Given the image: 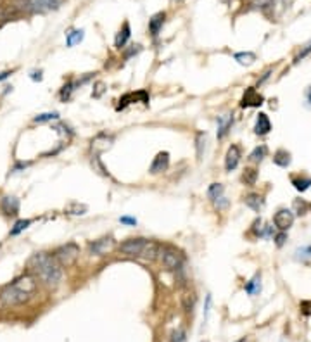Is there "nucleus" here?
I'll return each instance as SVG.
<instances>
[{
  "label": "nucleus",
  "instance_id": "obj_1",
  "mask_svg": "<svg viewBox=\"0 0 311 342\" xmlns=\"http://www.w3.org/2000/svg\"><path fill=\"white\" fill-rule=\"evenodd\" d=\"M30 273L40 282H44L47 287H57L62 280V266L57 263L54 254L49 252H37L28 261Z\"/></svg>",
  "mask_w": 311,
  "mask_h": 342
},
{
  "label": "nucleus",
  "instance_id": "obj_2",
  "mask_svg": "<svg viewBox=\"0 0 311 342\" xmlns=\"http://www.w3.org/2000/svg\"><path fill=\"white\" fill-rule=\"evenodd\" d=\"M37 278L31 273L23 275V277L16 278L13 283L6 285L0 290V302L4 306H18L28 302L33 294L37 292Z\"/></svg>",
  "mask_w": 311,
  "mask_h": 342
},
{
  "label": "nucleus",
  "instance_id": "obj_3",
  "mask_svg": "<svg viewBox=\"0 0 311 342\" xmlns=\"http://www.w3.org/2000/svg\"><path fill=\"white\" fill-rule=\"evenodd\" d=\"M159 258H161V263L166 270H171V271H182L184 270L185 256H184V252L178 251V249L166 246L165 249H161Z\"/></svg>",
  "mask_w": 311,
  "mask_h": 342
},
{
  "label": "nucleus",
  "instance_id": "obj_4",
  "mask_svg": "<svg viewBox=\"0 0 311 342\" xmlns=\"http://www.w3.org/2000/svg\"><path fill=\"white\" fill-rule=\"evenodd\" d=\"M54 258L57 259V263L61 266H73L76 263V259L80 258V246L76 242H68V244H62L54 251Z\"/></svg>",
  "mask_w": 311,
  "mask_h": 342
},
{
  "label": "nucleus",
  "instance_id": "obj_5",
  "mask_svg": "<svg viewBox=\"0 0 311 342\" xmlns=\"http://www.w3.org/2000/svg\"><path fill=\"white\" fill-rule=\"evenodd\" d=\"M64 4V0H23L19 6L26 13H49L57 11Z\"/></svg>",
  "mask_w": 311,
  "mask_h": 342
},
{
  "label": "nucleus",
  "instance_id": "obj_6",
  "mask_svg": "<svg viewBox=\"0 0 311 342\" xmlns=\"http://www.w3.org/2000/svg\"><path fill=\"white\" fill-rule=\"evenodd\" d=\"M112 143H114V135L102 131V133L95 135V137L92 138L90 147H92V150H93V152H95V155H97V154H102V152H106V150L111 149Z\"/></svg>",
  "mask_w": 311,
  "mask_h": 342
},
{
  "label": "nucleus",
  "instance_id": "obj_7",
  "mask_svg": "<svg viewBox=\"0 0 311 342\" xmlns=\"http://www.w3.org/2000/svg\"><path fill=\"white\" fill-rule=\"evenodd\" d=\"M273 225L278 228L280 232H287L294 225V213L287 208L278 209L273 216Z\"/></svg>",
  "mask_w": 311,
  "mask_h": 342
},
{
  "label": "nucleus",
  "instance_id": "obj_8",
  "mask_svg": "<svg viewBox=\"0 0 311 342\" xmlns=\"http://www.w3.org/2000/svg\"><path fill=\"white\" fill-rule=\"evenodd\" d=\"M145 240L147 239H142V237H138V239H128L119 244V251L126 256H135V258H138L143 246H145Z\"/></svg>",
  "mask_w": 311,
  "mask_h": 342
},
{
  "label": "nucleus",
  "instance_id": "obj_9",
  "mask_svg": "<svg viewBox=\"0 0 311 342\" xmlns=\"http://www.w3.org/2000/svg\"><path fill=\"white\" fill-rule=\"evenodd\" d=\"M143 102L145 106H149V92L147 90H138V92H131V93H126V95H123L121 99H119V106L116 107L118 111H123L126 106H130V104L137 102Z\"/></svg>",
  "mask_w": 311,
  "mask_h": 342
},
{
  "label": "nucleus",
  "instance_id": "obj_10",
  "mask_svg": "<svg viewBox=\"0 0 311 342\" xmlns=\"http://www.w3.org/2000/svg\"><path fill=\"white\" fill-rule=\"evenodd\" d=\"M112 247H114V240H112L111 237H104V239L93 240V242L88 244V251H90L92 254H95V256L107 254Z\"/></svg>",
  "mask_w": 311,
  "mask_h": 342
},
{
  "label": "nucleus",
  "instance_id": "obj_11",
  "mask_svg": "<svg viewBox=\"0 0 311 342\" xmlns=\"http://www.w3.org/2000/svg\"><path fill=\"white\" fill-rule=\"evenodd\" d=\"M159 252H161V244L156 242V240H145V246H143L142 252H140L138 258L140 259H145V261H154L156 258L159 256Z\"/></svg>",
  "mask_w": 311,
  "mask_h": 342
},
{
  "label": "nucleus",
  "instance_id": "obj_12",
  "mask_svg": "<svg viewBox=\"0 0 311 342\" xmlns=\"http://www.w3.org/2000/svg\"><path fill=\"white\" fill-rule=\"evenodd\" d=\"M263 100L264 99H263L261 93H258L254 87H251V88H247L246 93H244L240 106H242V107H259L263 104Z\"/></svg>",
  "mask_w": 311,
  "mask_h": 342
},
{
  "label": "nucleus",
  "instance_id": "obj_13",
  "mask_svg": "<svg viewBox=\"0 0 311 342\" xmlns=\"http://www.w3.org/2000/svg\"><path fill=\"white\" fill-rule=\"evenodd\" d=\"M170 168V154L166 152H159L158 155L154 157V161L150 162V168L149 171L152 175H158V173H163V171H166Z\"/></svg>",
  "mask_w": 311,
  "mask_h": 342
},
{
  "label": "nucleus",
  "instance_id": "obj_14",
  "mask_svg": "<svg viewBox=\"0 0 311 342\" xmlns=\"http://www.w3.org/2000/svg\"><path fill=\"white\" fill-rule=\"evenodd\" d=\"M240 149H239V145H230L228 147V150H227V155H225V169L227 171H233L239 166V162H240Z\"/></svg>",
  "mask_w": 311,
  "mask_h": 342
},
{
  "label": "nucleus",
  "instance_id": "obj_15",
  "mask_svg": "<svg viewBox=\"0 0 311 342\" xmlns=\"http://www.w3.org/2000/svg\"><path fill=\"white\" fill-rule=\"evenodd\" d=\"M0 208H2V213L6 216H18L19 215V199L14 196L4 197Z\"/></svg>",
  "mask_w": 311,
  "mask_h": 342
},
{
  "label": "nucleus",
  "instance_id": "obj_16",
  "mask_svg": "<svg viewBox=\"0 0 311 342\" xmlns=\"http://www.w3.org/2000/svg\"><path fill=\"white\" fill-rule=\"evenodd\" d=\"M130 37H131V28H130V23L128 21H124L123 23V26H121V30L116 33V38H114V47L118 50H123L124 49V45L128 44V40H130Z\"/></svg>",
  "mask_w": 311,
  "mask_h": 342
},
{
  "label": "nucleus",
  "instance_id": "obj_17",
  "mask_svg": "<svg viewBox=\"0 0 311 342\" xmlns=\"http://www.w3.org/2000/svg\"><path fill=\"white\" fill-rule=\"evenodd\" d=\"M233 124V114H223V116H218V138H225L227 133L230 131Z\"/></svg>",
  "mask_w": 311,
  "mask_h": 342
},
{
  "label": "nucleus",
  "instance_id": "obj_18",
  "mask_svg": "<svg viewBox=\"0 0 311 342\" xmlns=\"http://www.w3.org/2000/svg\"><path fill=\"white\" fill-rule=\"evenodd\" d=\"M166 21V13H156L152 18L149 19V33L156 38L159 35V31L163 30V25Z\"/></svg>",
  "mask_w": 311,
  "mask_h": 342
},
{
  "label": "nucleus",
  "instance_id": "obj_19",
  "mask_svg": "<svg viewBox=\"0 0 311 342\" xmlns=\"http://www.w3.org/2000/svg\"><path fill=\"white\" fill-rule=\"evenodd\" d=\"M270 130H271L270 118H268L264 112H259L258 119H256V124H254L256 135H268V133H270Z\"/></svg>",
  "mask_w": 311,
  "mask_h": 342
},
{
  "label": "nucleus",
  "instance_id": "obj_20",
  "mask_svg": "<svg viewBox=\"0 0 311 342\" xmlns=\"http://www.w3.org/2000/svg\"><path fill=\"white\" fill-rule=\"evenodd\" d=\"M244 290H246L249 295H258L259 292H261V275L256 273L254 277H252L246 285H244Z\"/></svg>",
  "mask_w": 311,
  "mask_h": 342
},
{
  "label": "nucleus",
  "instance_id": "obj_21",
  "mask_svg": "<svg viewBox=\"0 0 311 342\" xmlns=\"http://www.w3.org/2000/svg\"><path fill=\"white\" fill-rule=\"evenodd\" d=\"M244 202H246L247 208H251L252 211H256V213L261 211L263 206H264V201H263V197L259 196V194H249L246 199H244Z\"/></svg>",
  "mask_w": 311,
  "mask_h": 342
},
{
  "label": "nucleus",
  "instance_id": "obj_22",
  "mask_svg": "<svg viewBox=\"0 0 311 342\" xmlns=\"http://www.w3.org/2000/svg\"><path fill=\"white\" fill-rule=\"evenodd\" d=\"M206 143H208V133H206V131H197V133H196V154H197V161H201L202 155H204Z\"/></svg>",
  "mask_w": 311,
  "mask_h": 342
},
{
  "label": "nucleus",
  "instance_id": "obj_23",
  "mask_svg": "<svg viewBox=\"0 0 311 342\" xmlns=\"http://www.w3.org/2000/svg\"><path fill=\"white\" fill-rule=\"evenodd\" d=\"M290 161H292V159H290V154L287 152L285 149H278L277 152L273 154V162L277 166H280V168H287V166L290 164Z\"/></svg>",
  "mask_w": 311,
  "mask_h": 342
},
{
  "label": "nucleus",
  "instance_id": "obj_24",
  "mask_svg": "<svg viewBox=\"0 0 311 342\" xmlns=\"http://www.w3.org/2000/svg\"><path fill=\"white\" fill-rule=\"evenodd\" d=\"M83 37H85V31L83 30H71L68 35H66V45L73 47V45L80 44V42L83 40Z\"/></svg>",
  "mask_w": 311,
  "mask_h": 342
},
{
  "label": "nucleus",
  "instance_id": "obj_25",
  "mask_svg": "<svg viewBox=\"0 0 311 342\" xmlns=\"http://www.w3.org/2000/svg\"><path fill=\"white\" fill-rule=\"evenodd\" d=\"M75 90H76L75 81H73V80L66 81V85H62V88L59 92V97H61L62 102H68V100L71 99V95H73V92H75Z\"/></svg>",
  "mask_w": 311,
  "mask_h": 342
},
{
  "label": "nucleus",
  "instance_id": "obj_26",
  "mask_svg": "<svg viewBox=\"0 0 311 342\" xmlns=\"http://www.w3.org/2000/svg\"><path fill=\"white\" fill-rule=\"evenodd\" d=\"M233 59L242 66H251L256 61V54L254 52H237L233 54Z\"/></svg>",
  "mask_w": 311,
  "mask_h": 342
},
{
  "label": "nucleus",
  "instance_id": "obj_27",
  "mask_svg": "<svg viewBox=\"0 0 311 342\" xmlns=\"http://www.w3.org/2000/svg\"><path fill=\"white\" fill-rule=\"evenodd\" d=\"M292 185L295 187V190H299V192H306L311 185V178L309 177H292Z\"/></svg>",
  "mask_w": 311,
  "mask_h": 342
},
{
  "label": "nucleus",
  "instance_id": "obj_28",
  "mask_svg": "<svg viewBox=\"0 0 311 342\" xmlns=\"http://www.w3.org/2000/svg\"><path fill=\"white\" fill-rule=\"evenodd\" d=\"M87 211H88L87 206L80 204V202H71V204L66 208V213H69V215H75V216H81V215H85Z\"/></svg>",
  "mask_w": 311,
  "mask_h": 342
},
{
  "label": "nucleus",
  "instance_id": "obj_29",
  "mask_svg": "<svg viewBox=\"0 0 311 342\" xmlns=\"http://www.w3.org/2000/svg\"><path fill=\"white\" fill-rule=\"evenodd\" d=\"M61 116L59 112H44V114H38L33 118V123H50V121H57Z\"/></svg>",
  "mask_w": 311,
  "mask_h": 342
},
{
  "label": "nucleus",
  "instance_id": "obj_30",
  "mask_svg": "<svg viewBox=\"0 0 311 342\" xmlns=\"http://www.w3.org/2000/svg\"><path fill=\"white\" fill-rule=\"evenodd\" d=\"M31 225V220H18L14 223V227L11 228V232H9V235H13V237H16V235H19V233L21 232H25L26 228H28Z\"/></svg>",
  "mask_w": 311,
  "mask_h": 342
},
{
  "label": "nucleus",
  "instance_id": "obj_31",
  "mask_svg": "<svg viewBox=\"0 0 311 342\" xmlns=\"http://www.w3.org/2000/svg\"><path fill=\"white\" fill-rule=\"evenodd\" d=\"M223 192H225V189H223V185H221V184H211V185H209V189H208V197L211 201H216L218 197L223 196Z\"/></svg>",
  "mask_w": 311,
  "mask_h": 342
},
{
  "label": "nucleus",
  "instance_id": "obj_32",
  "mask_svg": "<svg viewBox=\"0 0 311 342\" xmlns=\"http://www.w3.org/2000/svg\"><path fill=\"white\" fill-rule=\"evenodd\" d=\"M256 180H258V171L254 168H246L244 169V175H242V182L246 185H254Z\"/></svg>",
  "mask_w": 311,
  "mask_h": 342
},
{
  "label": "nucleus",
  "instance_id": "obj_33",
  "mask_svg": "<svg viewBox=\"0 0 311 342\" xmlns=\"http://www.w3.org/2000/svg\"><path fill=\"white\" fill-rule=\"evenodd\" d=\"M266 152H268L266 145H259V147H256V149L252 150L251 155H249V159H251V161H256V162H261L264 159V155H266Z\"/></svg>",
  "mask_w": 311,
  "mask_h": 342
},
{
  "label": "nucleus",
  "instance_id": "obj_34",
  "mask_svg": "<svg viewBox=\"0 0 311 342\" xmlns=\"http://www.w3.org/2000/svg\"><path fill=\"white\" fill-rule=\"evenodd\" d=\"M194 304H196V295L194 294H187L184 297V309L187 314L194 313Z\"/></svg>",
  "mask_w": 311,
  "mask_h": 342
},
{
  "label": "nucleus",
  "instance_id": "obj_35",
  "mask_svg": "<svg viewBox=\"0 0 311 342\" xmlns=\"http://www.w3.org/2000/svg\"><path fill=\"white\" fill-rule=\"evenodd\" d=\"M106 90H107V88H106V83H104V81H95V83H93L92 97H93V99H100Z\"/></svg>",
  "mask_w": 311,
  "mask_h": 342
},
{
  "label": "nucleus",
  "instance_id": "obj_36",
  "mask_svg": "<svg viewBox=\"0 0 311 342\" xmlns=\"http://www.w3.org/2000/svg\"><path fill=\"white\" fill-rule=\"evenodd\" d=\"M187 340V333L184 328H177L171 335V342H185Z\"/></svg>",
  "mask_w": 311,
  "mask_h": 342
},
{
  "label": "nucleus",
  "instance_id": "obj_37",
  "mask_svg": "<svg viewBox=\"0 0 311 342\" xmlns=\"http://www.w3.org/2000/svg\"><path fill=\"white\" fill-rule=\"evenodd\" d=\"M311 52V40L308 42V44H306L304 45V49H302L301 50V52H299L297 54V56H295V59H294V62H299V61H301V59H304V57L306 56H308V54Z\"/></svg>",
  "mask_w": 311,
  "mask_h": 342
},
{
  "label": "nucleus",
  "instance_id": "obj_38",
  "mask_svg": "<svg viewBox=\"0 0 311 342\" xmlns=\"http://www.w3.org/2000/svg\"><path fill=\"white\" fill-rule=\"evenodd\" d=\"M215 202V206H216V209L218 211H220V209H227L228 208V204H230V202H228V199L225 196H221V197H218L216 201H213Z\"/></svg>",
  "mask_w": 311,
  "mask_h": 342
},
{
  "label": "nucleus",
  "instance_id": "obj_39",
  "mask_svg": "<svg viewBox=\"0 0 311 342\" xmlns=\"http://www.w3.org/2000/svg\"><path fill=\"white\" fill-rule=\"evenodd\" d=\"M209 311H211V294L206 295V304H204V323L209 318Z\"/></svg>",
  "mask_w": 311,
  "mask_h": 342
},
{
  "label": "nucleus",
  "instance_id": "obj_40",
  "mask_svg": "<svg viewBox=\"0 0 311 342\" xmlns=\"http://www.w3.org/2000/svg\"><path fill=\"white\" fill-rule=\"evenodd\" d=\"M285 240H287V233L285 232H280L275 235V244H277V247H282L283 244H285Z\"/></svg>",
  "mask_w": 311,
  "mask_h": 342
},
{
  "label": "nucleus",
  "instance_id": "obj_41",
  "mask_svg": "<svg viewBox=\"0 0 311 342\" xmlns=\"http://www.w3.org/2000/svg\"><path fill=\"white\" fill-rule=\"evenodd\" d=\"M140 50H142V45H131V49L124 52V59H130L131 56H135V54H138Z\"/></svg>",
  "mask_w": 311,
  "mask_h": 342
},
{
  "label": "nucleus",
  "instance_id": "obj_42",
  "mask_svg": "<svg viewBox=\"0 0 311 342\" xmlns=\"http://www.w3.org/2000/svg\"><path fill=\"white\" fill-rule=\"evenodd\" d=\"M119 221H121L123 225H130V227H135V225H137V220L131 218V216H121L119 218Z\"/></svg>",
  "mask_w": 311,
  "mask_h": 342
},
{
  "label": "nucleus",
  "instance_id": "obj_43",
  "mask_svg": "<svg viewBox=\"0 0 311 342\" xmlns=\"http://www.w3.org/2000/svg\"><path fill=\"white\" fill-rule=\"evenodd\" d=\"M30 164H31V162H23V161H19V162H16V166L13 168V171L16 173V171H19V169H25V168H28Z\"/></svg>",
  "mask_w": 311,
  "mask_h": 342
},
{
  "label": "nucleus",
  "instance_id": "obj_44",
  "mask_svg": "<svg viewBox=\"0 0 311 342\" xmlns=\"http://www.w3.org/2000/svg\"><path fill=\"white\" fill-rule=\"evenodd\" d=\"M42 78H44V76H42V71H33V73H31V80H33V81H42Z\"/></svg>",
  "mask_w": 311,
  "mask_h": 342
},
{
  "label": "nucleus",
  "instance_id": "obj_45",
  "mask_svg": "<svg viewBox=\"0 0 311 342\" xmlns=\"http://www.w3.org/2000/svg\"><path fill=\"white\" fill-rule=\"evenodd\" d=\"M297 252H302V258H311V246L309 247H304V249H301V251H297Z\"/></svg>",
  "mask_w": 311,
  "mask_h": 342
},
{
  "label": "nucleus",
  "instance_id": "obj_46",
  "mask_svg": "<svg viewBox=\"0 0 311 342\" xmlns=\"http://www.w3.org/2000/svg\"><path fill=\"white\" fill-rule=\"evenodd\" d=\"M11 75H13V71H6V73H0V81L6 80V78H9Z\"/></svg>",
  "mask_w": 311,
  "mask_h": 342
},
{
  "label": "nucleus",
  "instance_id": "obj_47",
  "mask_svg": "<svg viewBox=\"0 0 311 342\" xmlns=\"http://www.w3.org/2000/svg\"><path fill=\"white\" fill-rule=\"evenodd\" d=\"M308 99H309V102H311V92L308 93Z\"/></svg>",
  "mask_w": 311,
  "mask_h": 342
},
{
  "label": "nucleus",
  "instance_id": "obj_48",
  "mask_svg": "<svg viewBox=\"0 0 311 342\" xmlns=\"http://www.w3.org/2000/svg\"><path fill=\"white\" fill-rule=\"evenodd\" d=\"M237 342H246V339H240V340H237Z\"/></svg>",
  "mask_w": 311,
  "mask_h": 342
}]
</instances>
